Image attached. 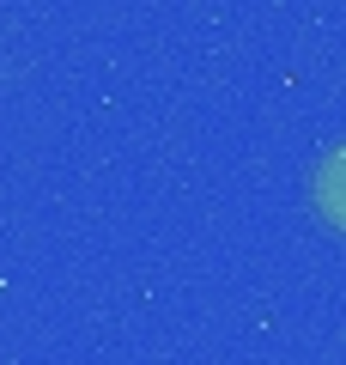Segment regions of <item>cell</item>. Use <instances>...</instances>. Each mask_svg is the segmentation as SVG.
<instances>
[{
    "label": "cell",
    "mask_w": 346,
    "mask_h": 365,
    "mask_svg": "<svg viewBox=\"0 0 346 365\" xmlns=\"http://www.w3.org/2000/svg\"><path fill=\"white\" fill-rule=\"evenodd\" d=\"M316 207H322V220L346 225V140L316 165Z\"/></svg>",
    "instance_id": "cell-1"
}]
</instances>
